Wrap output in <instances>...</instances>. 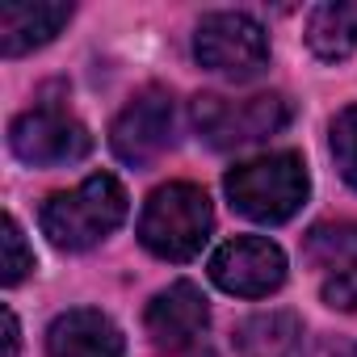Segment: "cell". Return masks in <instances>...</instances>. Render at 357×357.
<instances>
[{"instance_id":"5","label":"cell","mask_w":357,"mask_h":357,"mask_svg":"<svg viewBox=\"0 0 357 357\" xmlns=\"http://www.w3.org/2000/svg\"><path fill=\"white\" fill-rule=\"evenodd\" d=\"M194 55L227 80H252L269 68V38L248 13H206L194 34Z\"/></svg>"},{"instance_id":"15","label":"cell","mask_w":357,"mask_h":357,"mask_svg":"<svg viewBox=\"0 0 357 357\" xmlns=\"http://www.w3.org/2000/svg\"><path fill=\"white\" fill-rule=\"evenodd\" d=\"M332 160H336L340 176L357 190V105H349L332 118Z\"/></svg>"},{"instance_id":"17","label":"cell","mask_w":357,"mask_h":357,"mask_svg":"<svg viewBox=\"0 0 357 357\" xmlns=\"http://www.w3.org/2000/svg\"><path fill=\"white\" fill-rule=\"evenodd\" d=\"M286 357H357V340H349V336H307Z\"/></svg>"},{"instance_id":"10","label":"cell","mask_w":357,"mask_h":357,"mask_svg":"<svg viewBox=\"0 0 357 357\" xmlns=\"http://www.w3.org/2000/svg\"><path fill=\"white\" fill-rule=\"evenodd\" d=\"M68 22L72 5H63V0H9V5H0V55H30L47 47Z\"/></svg>"},{"instance_id":"4","label":"cell","mask_w":357,"mask_h":357,"mask_svg":"<svg viewBox=\"0 0 357 357\" xmlns=\"http://www.w3.org/2000/svg\"><path fill=\"white\" fill-rule=\"evenodd\" d=\"M190 118H194V130L215 151H231V147H248V143L278 135L290 122V105L278 93H257V97L202 93V97H194Z\"/></svg>"},{"instance_id":"2","label":"cell","mask_w":357,"mask_h":357,"mask_svg":"<svg viewBox=\"0 0 357 357\" xmlns=\"http://www.w3.org/2000/svg\"><path fill=\"white\" fill-rule=\"evenodd\" d=\"M126 219V190L118 176L93 172L68 194H51L43 206V236L63 252H84L118 231Z\"/></svg>"},{"instance_id":"13","label":"cell","mask_w":357,"mask_h":357,"mask_svg":"<svg viewBox=\"0 0 357 357\" xmlns=\"http://www.w3.org/2000/svg\"><path fill=\"white\" fill-rule=\"evenodd\" d=\"M303 340V324L290 311H269L252 315L236 328V349L240 357H286Z\"/></svg>"},{"instance_id":"6","label":"cell","mask_w":357,"mask_h":357,"mask_svg":"<svg viewBox=\"0 0 357 357\" xmlns=\"http://www.w3.org/2000/svg\"><path fill=\"white\" fill-rule=\"evenodd\" d=\"M9 147L22 164L55 168L84 160L93 151V135L80 118H72L59 105H34L9 122Z\"/></svg>"},{"instance_id":"16","label":"cell","mask_w":357,"mask_h":357,"mask_svg":"<svg viewBox=\"0 0 357 357\" xmlns=\"http://www.w3.org/2000/svg\"><path fill=\"white\" fill-rule=\"evenodd\" d=\"M0 244H5L0 282H5V286H17V282L34 269V252H30V244H26V236H22V227H17L13 215H5V236H0Z\"/></svg>"},{"instance_id":"7","label":"cell","mask_w":357,"mask_h":357,"mask_svg":"<svg viewBox=\"0 0 357 357\" xmlns=\"http://www.w3.org/2000/svg\"><path fill=\"white\" fill-rule=\"evenodd\" d=\"M172 130H176V105H172V93L160 89V84H147L139 89L122 114L114 118L109 126V147L118 160L143 168L151 164L155 155H164L172 147Z\"/></svg>"},{"instance_id":"12","label":"cell","mask_w":357,"mask_h":357,"mask_svg":"<svg viewBox=\"0 0 357 357\" xmlns=\"http://www.w3.org/2000/svg\"><path fill=\"white\" fill-rule=\"evenodd\" d=\"M307 47L324 63H340L357 51V5H319L307 17Z\"/></svg>"},{"instance_id":"9","label":"cell","mask_w":357,"mask_h":357,"mask_svg":"<svg viewBox=\"0 0 357 357\" xmlns=\"http://www.w3.org/2000/svg\"><path fill=\"white\" fill-rule=\"evenodd\" d=\"M206 324H211V307H206V294L194 282H172L143 311V328H147V336L160 353L194 349L202 340Z\"/></svg>"},{"instance_id":"1","label":"cell","mask_w":357,"mask_h":357,"mask_svg":"<svg viewBox=\"0 0 357 357\" xmlns=\"http://www.w3.org/2000/svg\"><path fill=\"white\" fill-rule=\"evenodd\" d=\"M227 202L265 227H278L286 219H294L311 194V176L298 151H273V155H257L248 164H236L223 176Z\"/></svg>"},{"instance_id":"14","label":"cell","mask_w":357,"mask_h":357,"mask_svg":"<svg viewBox=\"0 0 357 357\" xmlns=\"http://www.w3.org/2000/svg\"><path fill=\"white\" fill-rule=\"evenodd\" d=\"M303 257L332 278L357 273V223H315L303 236Z\"/></svg>"},{"instance_id":"19","label":"cell","mask_w":357,"mask_h":357,"mask_svg":"<svg viewBox=\"0 0 357 357\" xmlns=\"http://www.w3.org/2000/svg\"><path fill=\"white\" fill-rule=\"evenodd\" d=\"M22 349V328H17V315L5 311V357H17Z\"/></svg>"},{"instance_id":"11","label":"cell","mask_w":357,"mask_h":357,"mask_svg":"<svg viewBox=\"0 0 357 357\" xmlns=\"http://www.w3.org/2000/svg\"><path fill=\"white\" fill-rule=\"evenodd\" d=\"M126 340L118 324L93 307H76L51 319L47 328V357H122Z\"/></svg>"},{"instance_id":"18","label":"cell","mask_w":357,"mask_h":357,"mask_svg":"<svg viewBox=\"0 0 357 357\" xmlns=\"http://www.w3.org/2000/svg\"><path fill=\"white\" fill-rule=\"evenodd\" d=\"M324 303L336 311H357V273H336L324 282Z\"/></svg>"},{"instance_id":"8","label":"cell","mask_w":357,"mask_h":357,"mask_svg":"<svg viewBox=\"0 0 357 357\" xmlns=\"http://www.w3.org/2000/svg\"><path fill=\"white\" fill-rule=\"evenodd\" d=\"M211 282L236 298H265L286 282V252L265 236H236L211 257Z\"/></svg>"},{"instance_id":"3","label":"cell","mask_w":357,"mask_h":357,"mask_svg":"<svg viewBox=\"0 0 357 357\" xmlns=\"http://www.w3.org/2000/svg\"><path fill=\"white\" fill-rule=\"evenodd\" d=\"M211 227H215L211 198L190 181L160 185L139 215V240L160 261H194L211 240Z\"/></svg>"}]
</instances>
